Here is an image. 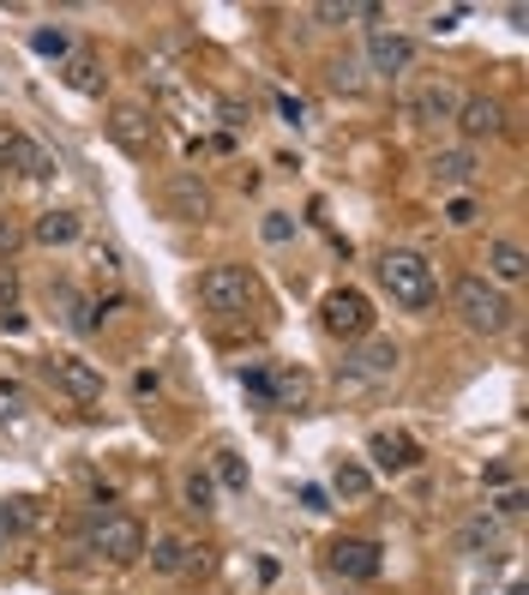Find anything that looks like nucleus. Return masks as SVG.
Segmentation results:
<instances>
[{
    "label": "nucleus",
    "mask_w": 529,
    "mask_h": 595,
    "mask_svg": "<svg viewBox=\"0 0 529 595\" xmlns=\"http://www.w3.org/2000/svg\"><path fill=\"white\" fill-rule=\"evenodd\" d=\"M379 282H386V295L397 307H409V314H428V307L439 301L433 265L421 259V252H409V247H391L386 259H379Z\"/></svg>",
    "instance_id": "1"
},
{
    "label": "nucleus",
    "mask_w": 529,
    "mask_h": 595,
    "mask_svg": "<svg viewBox=\"0 0 529 595\" xmlns=\"http://www.w3.org/2000/svg\"><path fill=\"white\" fill-rule=\"evenodd\" d=\"M451 301H458V314L469 331H481V337H499L511 325V301L493 289L488 277H458V289H451Z\"/></svg>",
    "instance_id": "2"
},
{
    "label": "nucleus",
    "mask_w": 529,
    "mask_h": 595,
    "mask_svg": "<svg viewBox=\"0 0 529 595\" xmlns=\"http://www.w3.org/2000/svg\"><path fill=\"white\" fill-rule=\"evenodd\" d=\"M319 325H326L331 337H343V344H361V337L373 331V301H367L361 289H331L326 301H319Z\"/></svg>",
    "instance_id": "3"
},
{
    "label": "nucleus",
    "mask_w": 529,
    "mask_h": 595,
    "mask_svg": "<svg viewBox=\"0 0 529 595\" xmlns=\"http://www.w3.org/2000/svg\"><path fill=\"white\" fill-rule=\"evenodd\" d=\"M91 547L109 565H139L144 559V524H139V517H127V512H109V517H97Z\"/></svg>",
    "instance_id": "4"
},
{
    "label": "nucleus",
    "mask_w": 529,
    "mask_h": 595,
    "mask_svg": "<svg viewBox=\"0 0 529 595\" xmlns=\"http://www.w3.org/2000/svg\"><path fill=\"white\" fill-rule=\"evenodd\" d=\"M199 301L211 307V314H241V307L253 301V271H247V265H211V271L199 277Z\"/></svg>",
    "instance_id": "5"
},
{
    "label": "nucleus",
    "mask_w": 529,
    "mask_h": 595,
    "mask_svg": "<svg viewBox=\"0 0 529 595\" xmlns=\"http://www.w3.org/2000/svg\"><path fill=\"white\" fill-rule=\"evenodd\" d=\"M458 85H446V79H428V85H416V91L403 97V121H416V127H433V121H451L458 115Z\"/></svg>",
    "instance_id": "6"
},
{
    "label": "nucleus",
    "mask_w": 529,
    "mask_h": 595,
    "mask_svg": "<svg viewBox=\"0 0 529 595\" xmlns=\"http://www.w3.org/2000/svg\"><path fill=\"white\" fill-rule=\"evenodd\" d=\"M49 379H54V391L72 397V404H102V374L91 361H79V355H54Z\"/></svg>",
    "instance_id": "7"
},
{
    "label": "nucleus",
    "mask_w": 529,
    "mask_h": 595,
    "mask_svg": "<svg viewBox=\"0 0 529 595\" xmlns=\"http://www.w3.org/2000/svg\"><path fill=\"white\" fill-rule=\"evenodd\" d=\"M331 572L349 577V584H373V577H379V542L337 535V542H331Z\"/></svg>",
    "instance_id": "8"
},
{
    "label": "nucleus",
    "mask_w": 529,
    "mask_h": 595,
    "mask_svg": "<svg viewBox=\"0 0 529 595\" xmlns=\"http://www.w3.org/2000/svg\"><path fill=\"white\" fill-rule=\"evenodd\" d=\"M367 61H373V72L397 79V72L416 67V37L391 31V24H373V37H367Z\"/></svg>",
    "instance_id": "9"
},
{
    "label": "nucleus",
    "mask_w": 529,
    "mask_h": 595,
    "mask_svg": "<svg viewBox=\"0 0 529 595\" xmlns=\"http://www.w3.org/2000/svg\"><path fill=\"white\" fill-rule=\"evenodd\" d=\"M0 162L19 169V175H31V181H49L54 175V157L42 151L37 139H24V132H0Z\"/></svg>",
    "instance_id": "10"
},
{
    "label": "nucleus",
    "mask_w": 529,
    "mask_h": 595,
    "mask_svg": "<svg viewBox=\"0 0 529 595\" xmlns=\"http://www.w3.org/2000/svg\"><path fill=\"white\" fill-rule=\"evenodd\" d=\"M367 457H373L379 469L397 475V469H416L421 464V445L409 439V434H397V427H379V434L367 439Z\"/></svg>",
    "instance_id": "11"
},
{
    "label": "nucleus",
    "mask_w": 529,
    "mask_h": 595,
    "mask_svg": "<svg viewBox=\"0 0 529 595\" xmlns=\"http://www.w3.org/2000/svg\"><path fill=\"white\" fill-rule=\"evenodd\" d=\"M109 139L121 145L127 157H144V151H151V139H157V121L144 109H114L109 115Z\"/></svg>",
    "instance_id": "12"
},
{
    "label": "nucleus",
    "mask_w": 529,
    "mask_h": 595,
    "mask_svg": "<svg viewBox=\"0 0 529 595\" xmlns=\"http://www.w3.org/2000/svg\"><path fill=\"white\" fill-rule=\"evenodd\" d=\"M451 121H458V132H463V139H493V132L506 127V109H499L493 97H463Z\"/></svg>",
    "instance_id": "13"
},
{
    "label": "nucleus",
    "mask_w": 529,
    "mask_h": 595,
    "mask_svg": "<svg viewBox=\"0 0 529 595\" xmlns=\"http://www.w3.org/2000/svg\"><path fill=\"white\" fill-rule=\"evenodd\" d=\"M163 199H169V217H181V222H204V217H211V192H204L199 175H174Z\"/></svg>",
    "instance_id": "14"
},
{
    "label": "nucleus",
    "mask_w": 529,
    "mask_h": 595,
    "mask_svg": "<svg viewBox=\"0 0 529 595\" xmlns=\"http://www.w3.org/2000/svg\"><path fill=\"white\" fill-rule=\"evenodd\" d=\"M79 235H84V217L79 211H42L37 229H31V241L37 247H72Z\"/></svg>",
    "instance_id": "15"
},
{
    "label": "nucleus",
    "mask_w": 529,
    "mask_h": 595,
    "mask_svg": "<svg viewBox=\"0 0 529 595\" xmlns=\"http://www.w3.org/2000/svg\"><path fill=\"white\" fill-rule=\"evenodd\" d=\"M428 169H433V187H469L476 181V151H439Z\"/></svg>",
    "instance_id": "16"
},
{
    "label": "nucleus",
    "mask_w": 529,
    "mask_h": 595,
    "mask_svg": "<svg viewBox=\"0 0 529 595\" xmlns=\"http://www.w3.org/2000/svg\"><path fill=\"white\" fill-rule=\"evenodd\" d=\"M397 361H403V355H397V344H367L349 367H356L361 379H391V374H397Z\"/></svg>",
    "instance_id": "17"
},
{
    "label": "nucleus",
    "mask_w": 529,
    "mask_h": 595,
    "mask_svg": "<svg viewBox=\"0 0 529 595\" xmlns=\"http://www.w3.org/2000/svg\"><path fill=\"white\" fill-rule=\"evenodd\" d=\"M488 271H493L499 282H523V271H529L523 247H518V241H493V247H488Z\"/></svg>",
    "instance_id": "18"
},
{
    "label": "nucleus",
    "mask_w": 529,
    "mask_h": 595,
    "mask_svg": "<svg viewBox=\"0 0 529 595\" xmlns=\"http://www.w3.org/2000/svg\"><path fill=\"white\" fill-rule=\"evenodd\" d=\"M67 85H72V91H84V97H97V91H102V61H97L91 49L67 54Z\"/></svg>",
    "instance_id": "19"
},
{
    "label": "nucleus",
    "mask_w": 529,
    "mask_h": 595,
    "mask_svg": "<svg viewBox=\"0 0 529 595\" xmlns=\"http://www.w3.org/2000/svg\"><path fill=\"white\" fill-rule=\"evenodd\" d=\"M187 554H193V542H181V535H163V542L151 547V572H163V577H174L187 565Z\"/></svg>",
    "instance_id": "20"
},
{
    "label": "nucleus",
    "mask_w": 529,
    "mask_h": 595,
    "mask_svg": "<svg viewBox=\"0 0 529 595\" xmlns=\"http://www.w3.org/2000/svg\"><path fill=\"white\" fill-rule=\"evenodd\" d=\"M181 494H187V512H217V482H211V475H204V469H193V475H187V487H181Z\"/></svg>",
    "instance_id": "21"
},
{
    "label": "nucleus",
    "mask_w": 529,
    "mask_h": 595,
    "mask_svg": "<svg viewBox=\"0 0 529 595\" xmlns=\"http://www.w3.org/2000/svg\"><path fill=\"white\" fill-rule=\"evenodd\" d=\"M331 487H337V494H343V499H361L367 487H373V475H367L361 464H349V457H343V464L331 469Z\"/></svg>",
    "instance_id": "22"
},
{
    "label": "nucleus",
    "mask_w": 529,
    "mask_h": 595,
    "mask_svg": "<svg viewBox=\"0 0 529 595\" xmlns=\"http://www.w3.org/2000/svg\"><path fill=\"white\" fill-rule=\"evenodd\" d=\"M493 535H499V524H493V517H469L458 542H463V554H488V547H493Z\"/></svg>",
    "instance_id": "23"
},
{
    "label": "nucleus",
    "mask_w": 529,
    "mask_h": 595,
    "mask_svg": "<svg viewBox=\"0 0 529 595\" xmlns=\"http://www.w3.org/2000/svg\"><path fill=\"white\" fill-rule=\"evenodd\" d=\"M61 307H67V325H72V331H97V314H91V301H79L72 289H61Z\"/></svg>",
    "instance_id": "24"
},
{
    "label": "nucleus",
    "mask_w": 529,
    "mask_h": 595,
    "mask_svg": "<svg viewBox=\"0 0 529 595\" xmlns=\"http://www.w3.org/2000/svg\"><path fill=\"white\" fill-rule=\"evenodd\" d=\"M217 482H223L229 494H241V487H247V464L234 452H217Z\"/></svg>",
    "instance_id": "25"
},
{
    "label": "nucleus",
    "mask_w": 529,
    "mask_h": 595,
    "mask_svg": "<svg viewBox=\"0 0 529 595\" xmlns=\"http://www.w3.org/2000/svg\"><path fill=\"white\" fill-rule=\"evenodd\" d=\"M31 49H37V54H49V61H67V54H72V42H67L61 24H54V31H37V37H31Z\"/></svg>",
    "instance_id": "26"
},
{
    "label": "nucleus",
    "mask_w": 529,
    "mask_h": 595,
    "mask_svg": "<svg viewBox=\"0 0 529 595\" xmlns=\"http://www.w3.org/2000/svg\"><path fill=\"white\" fill-rule=\"evenodd\" d=\"M259 235H264V241H271V247H277V241H289V235H296V217L271 211V217H264V222H259Z\"/></svg>",
    "instance_id": "27"
},
{
    "label": "nucleus",
    "mask_w": 529,
    "mask_h": 595,
    "mask_svg": "<svg viewBox=\"0 0 529 595\" xmlns=\"http://www.w3.org/2000/svg\"><path fill=\"white\" fill-rule=\"evenodd\" d=\"M12 301H19V271H12V265H0V319L12 314Z\"/></svg>",
    "instance_id": "28"
},
{
    "label": "nucleus",
    "mask_w": 529,
    "mask_h": 595,
    "mask_svg": "<svg viewBox=\"0 0 529 595\" xmlns=\"http://www.w3.org/2000/svg\"><path fill=\"white\" fill-rule=\"evenodd\" d=\"M476 217H481V211H476V199H451V205H446V222H451V229H469Z\"/></svg>",
    "instance_id": "29"
},
{
    "label": "nucleus",
    "mask_w": 529,
    "mask_h": 595,
    "mask_svg": "<svg viewBox=\"0 0 529 595\" xmlns=\"http://www.w3.org/2000/svg\"><path fill=\"white\" fill-rule=\"evenodd\" d=\"M493 512L499 517H523V487H506V494L493 499Z\"/></svg>",
    "instance_id": "30"
},
{
    "label": "nucleus",
    "mask_w": 529,
    "mask_h": 595,
    "mask_svg": "<svg viewBox=\"0 0 529 595\" xmlns=\"http://www.w3.org/2000/svg\"><path fill=\"white\" fill-rule=\"evenodd\" d=\"M12 529H19V512H12V499H0V554H7Z\"/></svg>",
    "instance_id": "31"
},
{
    "label": "nucleus",
    "mask_w": 529,
    "mask_h": 595,
    "mask_svg": "<svg viewBox=\"0 0 529 595\" xmlns=\"http://www.w3.org/2000/svg\"><path fill=\"white\" fill-rule=\"evenodd\" d=\"M319 19H326V24H343V19H356V7H349V0H343V7L326 0V7H319Z\"/></svg>",
    "instance_id": "32"
},
{
    "label": "nucleus",
    "mask_w": 529,
    "mask_h": 595,
    "mask_svg": "<svg viewBox=\"0 0 529 595\" xmlns=\"http://www.w3.org/2000/svg\"><path fill=\"white\" fill-rule=\"evenodd\" d=\"M181 572L204 577V572H211V547H193V554H187V565H181Z\"/></svg>",
    "instance_id": "33"
},
{
    "label": "nucleus",
    "mask_w": 529,
    "mask_h": 595,
    "mask_svg": "<svg viewBox=\"0 0 529 595\" xmlns=\"http://www.w3.org/2000/svg\"><path fill=\"white\" fill-rule=\"evenodd\" d=\"M458 19H463V7H446V12H433V31H458Z\"/></svg>",
    "instance_id": "34"
},
{
    "label": "nucleus",
    "mask_w": 529,
    "mask_h": 595,
    "mask_svg": "<svg viewBox=\"0 0 529 595\" xmlns=\"http://www.w3.org/2000/svg\"><path fill=\"white\" fill-rule=\"evenodd\" d=\"M301 505L307 512H326V487H301Z\"/></svg>",
    "instance_id": "35"
},
{
    "label": "nucleus",
    "mask_w": 529,
    "mask_h": 595,
    "mask_svg": "<svg viewBox=\"0 0 529 595\" xmlns=\"http://www.w3.org/2000/svg\"><path fill=\"white\" fill-rule=\"evenodd\" d=\"M223 127H247V109H241V102H223Z\"/></svg>",
    "instance_id": "36"
},
{
    "label": "nucleus",
    "mask_w": 529,
    "mask_h": 595,
    "mask_svg": "<svg viewBox=\"0 0 529 595\" xmlns=\"http://www.w3.org/2000/svg\"><path fill=\"white\" fill-rule=\"evenodd\" d=\"M12 247H19V229H12V222H0V259H7Z\"/></svg>",
    "instance_id": "37"
}]
</instances>
